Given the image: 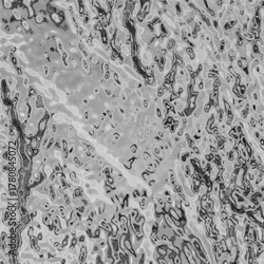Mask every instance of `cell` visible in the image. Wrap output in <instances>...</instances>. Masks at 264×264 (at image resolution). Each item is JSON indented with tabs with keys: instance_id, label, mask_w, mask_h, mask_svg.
Instances as JSON below:
<instances>
[{
	"instance_id": "cell-1",
	"label": "cell",
	"mask_w": 264,
	"mask_h": 264,
	"mask_svg": "<svg viewBox=\"0 0 264 264\" xmlns=\"http://www.w3.org/2000/svg\"><path fill=\"white\" fill-rule=\"evenodd\" d=\"M34 22L38 25H41L45 22V17H43L42 15H40V14H36L35 18H34Z\"/></svg>"
},
{
	"instance_id": "cell-2",
	"label": "cell",
	"mask_w": 264,
	"mask_h": 264,
	"mask_svg": "<svg viewBox=\"0 0 264 264\" xmlns=\"http://www.w3.org/2000/svg\"><path fill=\"white\" fill-rule=\"evenodd\" d=\"M227 57H228V60H229V61L233 62V61H234V60H236V58H237V53L233 50V49H229V50L227 51Z\"/></svg>"
},
{
	"instance_id": "cell-3",
	"label": "cell",
	"mask_w": 264,
	"mask_h": 264,
	"mask_svg": "<svg viewBox=\"0 0 264 264\" xmlns=\"http://www.w3.org/2000/svg\"><path fill=\"white\" fill-rule=\"evenodd\" d=\"M175 45H176L175 39H173V38H169V39H168V41H167V50L168 51H172L173 49L175 48Z\"/></svg>"
},
{
	"instance_id": "cell-4",
	"label": "cell",
	"mask_w": 264,
	"mask_h": 264,
	"mask_svg": "<svg viewBox=\"0 0 264 264\" xmlns=\"http://www.w3.org/2000/svg\"><path fill=\"white\" fill-rule=\"evenodd\" d=\"M174 229V233L176 236H179V237H184V236H186V234H185V230H184V227H182V226H179V227H174L173 228Z\"/></svg>"
},
{
	"instance_id": "cell-5",
	"label": "cell",
	"mask_w": 264,
	"mask_h": 264,
	"mask_svg": "<svg viewBox=\"0 0 264 264\" xmlns=\"http://www.w3.org/2000/svg\"><path fill=\"white\" fill-rule=\"evenodd\" d=\"M185 52H186V54L188 55V57H189V58H190V60H193L194 58H196V55H194L193 48H191V47H187L186 49H185Z\"/></svg>"
},
{
	"instance_id": "cell-6",
	"label": "cell",
	"mask_w": 264,
	"mask_h": 264,
	"mask_svg": "<svg viewBox=\"0 0 264 264\" xmlns=\"http://www.w3.org/2000/svg\"><path fill=\"white\" fill-rule=\"evenodd\" d=\"M68 174H69V176H70V180H71L72 182L75 183V184H79V180L77 179L76 173H75L73 170H70V171H69Z\"/></svg>"
},
{
	"instance_id": "cell-7",
	"label": "cell",
	"mask_w": 264,
	"mask_h": 264,
	"mask_svg": "<svg viewBox=\"0 0 264 264\" xmlns=\"http://www.w3.org/2000/svg\"><path fill=\"white\" fill-rule=\"evenodd\" d=\"M72 161H73V164H74L76 167H82L83 165V159L80 158L78 155H75Z\"/></svg>"
},
{
	"instance_id": "cell-8",
	"label": "cell",
	"mask_w": 264,
	"mask_h": 264,
	"mask_svg": "<svg viewBox=\"0 0 264 264\" xmlns=\"http://www.w3.org/2000/svg\"><path fill=\"white\" fill-rule=\"evenodd\" d=\"M30 146H31L32 148H33V149H38V148H39L40 146H41V143L37 141V138H36V137H33V138H32V141H31Z\"/></svg>"
},
{
	"instance_id": "cell-9",
	"label": "cell",
	"mask_w": 264,
	"mask_h": 264,
	"mask_svg": "<svg viewBox=\"0 0 264 264\" xmlns=\"http://www.w3.org/2000/svg\"><path fill=\"white\" fill-rule=\"evenodd\" d=\"M105 182L108 183L110 186H113V185H115L116 180H115V176L114 175H108V176H106V181Z\"/></svg>"
},
{
	"instance_id": "cell-10",
	"label": "cell",
	"mask_w": 264,
	"mask_h": 264,
	"mask_svg": "<svg viewBox=\"0 0 264 264\" xmlns=\"http://www.w3.org/2000/svg\"><path fill=\"white\" fill-rule=\"evenodd\" d=\"M168 213H169L170 216L172 217L173 220H181V219H180V217H179V214H178V212H176V210H175L174 207H171V209L169 210V212H168Z\"/></svg>"
},
{
	"instance_id": "cell-11",
	"label": "cell",
	"mask_w": 264,
	"mask_h": 264,
	"mask_svg": "<svg viewBox=\"0 0 264 264\" xmlns=\"http://www.w3.org/2000/svg\"><path fill=\"white\" fill-rule=\"evenodd\" d=\"M138 204H140L141 209L145 210V209L147 208V205H148V200H147V198H142V199L140 200V203H138Z\"/></svg>"
},
{
	"instance_id": "cell-12",
	"label": "cell",
	"mask_w": 264,
	"mask_h": 264,
	"mask_svg": "<svg viewBox=\"0 0 264 264\" xmlns=\"http://www.w3.org/2000/svg\"><path fill=\"white\" fill-rule=\"evenodd\" d=\"M175 14L178 16H182L183 15V8L180 2H176L175 3Z\"/></svg>"
},
{
	"instance_id": "cell-13",
	"label": "cell",
	"mask_w": 264,
	"mask_h": 264,
	"mask_svg": "<svg viewBox=\"0 0 264 264\" xmlns=\"http://www.w3.org/2000/svg\"><path fill=\"white\" fill-rule=\"evenodd\" d=\"M249 126H250L251 128H255V129L258 127V121H257L256 117H255L254 115L250 116V118H249Z\"/></svg>"
},
{
	"instance_id": "cell-14",
	"label": "cell",
	"mask_w": 264,
	"mask_h": 264,
	"mask_svg": "<svg viewBox=\"0 0 264 264\" xmlns=\"http://www.w3.org/2000/svg\"><path fill=\"white\" fill-rule=\"evenodd\" d=\"M82 65H83V70H85L87 73H91V69H90V66H89V63L87 62L86 59H82Z\"/></svg>"
},
{
	"instance_id": "cell-15",
	"label": "cell",
	"mask_w": 264,
	"mask_h": 264,
	"mask_svg": "<svg viewBox=\"0 0 264 264\" xmlns=\"http://www.w3.org/2000/svg\"><path fill=\"white\" fill-rule=\"evenodd\" d=\"M27 234H28V237H33L35 236V226L33 225H30L27 230Z\"/></svg>"
},
{
	"instance_id": "cell-16",
	"label": "cell",
	"mask_w": 264,
	"mask_h": 264,
	"mask_svg": "<svg viewBox=\"0 0 264 264\" xmlns=\"http://www.w3.org/2000/svg\"><path fill=\"white\" fill-rule=\"evenodd\" d=\"M180 257H181V260H182V263H186V264H189V260H188V258L187 256L184 254V251L181 250L180 251Z\"/></svg>"
},
{
	"instance_id": "cell-17",
	"label": "cell",
	"mask_w": 264,
	"mask_h": 264,
	"mask_svg": "<svg viewBox=\"0 0 264 264\" xmlns=\"http://www.w3.org/2000/svg\"><path fill=\"white\" fill-rule=\"evenodd\" d=\"M142 178H143L144 181L148 182L150 179H151V173H149L148 171L145 170V171H143V173H142Z\"/></svg>"
},
{
	"instance_id": "cell-18",
	"label": "cell",
	"mask_w": 264,
	"mask_h": 264,
	"mask_svg": "<svg viewBox=\"0 0 264 264\" xmlns=\"http://www.w3.org/2000/svg\"><path fill=\"white\" fill-rule=\"evenodd\" d=\"M112 72V76H113V80H114L115 83H117V85H121V79H120V75H118L116 72H114V71H111Z\"/></svg>"
},
{
	"instance_id": "cell-19",
	"label": "cell",
	"mask_w": 264,
	"mask_h": 264,
	"mask_svg": "<svg viewBox=\"0 0 264 264\" xmlns=\"http://www.w3.org/2000/svg\"><path fill=\"white\" fill-rule=\"evenodd\" d=\"M129 150H130V152L132 153V154H136L138 151V147H137V145L136 144H132L131 146L129 147Z\"/></svg>"
},
{
	"instance_id": "cell-20",
	"label": "cell",
	"mask_w": 264,
	"mask_h": 264,
	"mask_svg": "<svg viewBox=\"0 0 264 264\" xmlns=\"http://www.w3.org/2000/svg\"><path fill=\"white\" fill-rule=\"evenodd\" d=\"M135 17H136V20H137V22H140V23H142V22H144V20L146 19V16H145L143 13H141V12L138 13V14H137V15H136Z\"/></svg>"
},
{
	"instance_id": "cell-21",
	"label": "cell",
	"mask_w": 264,
	"mask_h": 264,
	"mask_svg": "<svg viewBox=\"0 0 264 264\" xmlns=\"http://www.w3.org/2000/svg\"><path fill=\"white\" fill-rule=\"evenodd\" d=\"M97 166L99 168H104V166L106 165V161L103 158H97Z\"/></svg>"
},
{
	"instance_id": "cell-22",
	"label": "cell",
	"mask_w": 264,
	"mask_h": 264,
	"mask_svg": "<svg viewBox=\"0 0 264 264\" xmlns=\"http://www.w3.org/2000/svg\"><path fill=\"white\" fill-rule=\"evenodd\" d=\"M78 243H79V241H78V238H76L75 236L70 240V245H71V246H76V245H78Z\"/></svg>"
},
{
	"instance_id": "cell-23",
	"label": "cell",
	"mask_w": 264,
	"mask_h": 264,
	"mask_svg": "<svg viewBox=\"0 0 264 264\" xmlns=\"http://www.w3.org/2000/svg\"><path fill=\"white\" fill-rule=\"evenodd\" d=\"M53 245H54V247L57 249V250H59V251H62L63 250V246L61 245V243H59V242H53Z\"/></svg>"
},
{
	"instance_id": "cell-24",
	"label": "cell",
	"mask_w": 264,
	"mask_h": 264,
	"mask_svg": "<svg viewBox=\"0 0 264 264\" xmlns=\"http://www.w3.org/2000/svg\"><path fill=\"white\" fill-rule=\"evenodd\" d=\"M90 60H91V62L93 63V65H95V66H97L98 63H99V61H98V58L95 56V55H91V56H90Z\"/></svg>"
},
{
	"instance_id": "cell-25",
	"label": "cell",
	"mask_w": 264,
	"mask_h": 264,
	"mask_svg": "<svg viewBox=\"0 0 264 264\" xmlns=\"http://www.w3.org/2000/svg\"><path fill=\"white\" fill-rule=\"evenodd\" d=\"M50 132L51 133H56L57 132V125L55 123H52L50 125Z\"/></svg>"
},
{
	"instance_id": "cell-26",
	"label": "cell",
	"mask_w": 264,
	"mask_h": 264,
	"mask_svg": "<svg viewBox=\"0 0 264 264\" xmlns=\"http://www.w3.org/2000/svg\"><path fill=\"white\" fill-rule=\"evenodd\" d=\"M60 29H61L62 31H66V32L69 30V27H68V22H67L66 20H63V21H62V23L60 24Z\"/></svg>"
},
{
	"instance_id": "cell-27",
	"label": "cell",
	"mask_w": 264,
	"mask_h": 264,
	"mask_svg": "<svg viewBox=\"0 0 264 264\" xmlns=\"http://www.w3.org/2000/svg\"><path fill=\"white\" fill-rule=\"evenodd\" d=\"M15 70H16L17 75H19V76H22V74H23V71H22V67H21V66H17V67H15Z\"/></svg>"
},
{
	"instance_id": "cell-28",
	"label": "cell",
	"mask_w": 264,
	"mask_h": 264,
	"mask_svg": "<svg viewBox=\"0 0 264 264\" xmlns=\"http://www.w3.org/2000/svg\"><path fill=\"white\" fill-rule=\"evenodd\" d=\"M111 75H112V72H111V71L104 73V79H105L106 82H108V80L111 79Z\"/></svg>"
},
{
	"instance_id": "cell-29",
	"label": "cell",
	"mask_w": 264,
	"mask_h": 264,
	"mask_svg": "<svg viewBox=\"0 0 264 264\" xmlns=\"http://www.w3.org/2000/svg\"><path fill=\"white\" fill-rule=\"evenodd\" d=\"M132 196H133V198H134L135 200H137V199H140L141 198V194H140V190H133V192H132Z\"/></svg>"
},
{
	"instance_id": "cell-30",
	"label": "cell",
	"mask_w": 264,
	"mask_h": 264,
	"mask_svg": "<svg viewBox=\"0 0 264 264\" xmlns=\"http://www.w3.org/2000/svg\"><path fill=\"white\" fill-rule=\"evenodd\" d=\"M173 262H174V264H182V260H181V257H180V255H176V256L174 257V259H173Z\"/></svg>"
},
{
	"instance_id": "cell-31",
	"label": "cell",
	"mask_w": 264,
	"mask_h": 264,
	"mask_svg": "<svg viewBox=\"0 0 264 264\" xmlns=\"http://www.w3.org/2000/svg\"><path fill=\"white\" fill-rule=\"evenodd\" d=\"M12 25L11 24H7V25H4L3 27V31L4 32H7V33H11V32H12Z\"/></svg>"
},
{
	"instance_id": "cell-32",
	"label": "cell",
	"mask_w": 264,
	"mask_h": 264,
	"mask_svg": "<svg viewBox=\"0 0 264 264\" xmlns=\"http://www.w3.org/2000/svg\"><path fill=\"white\" fill-rule=\"evenodd\" d=\"M49 71H50V69H49L48 66H42V72H43V74H45V76H48L49 75Z\"/></svg>"
},
{
	"instance_id": "cell-33",
	"label": "cell",
	"mask_w": 264,
	"mask_h": 264,
	"mask_svg": "<svg viewBox=\"0 0 264 264\" xmlns=\"http://www.w3.org/2000/svg\"><path fill=\"white\" fill-rule=\"evenodd\" d=\"M87 131H88V133L91 136H93V137L95 136V129L93 128V127H92V128H87Z\"/></svg>"
},
{
	"instance_id": "cell-34",
	"label": "cell",
	"mask_w": 264,
	"mask_h": 264,
	"mask_svg": "<svg viewBox=\"0 0 264 264\" xmlns=\"http://www.w3.org/2000/svg\"><path fill=\"white\" fill-rule=\"evenodd\" d=\"M143 107H144L145 109L149 108V99H148V98H146V99L143 100Z\"/></svg>"
},
{
	"instance_id": "cell-35",
	"label": "cell",
	"mask_w": 264,
	"mask_h": 264,
	"mask_svg": "<svg viewBox=\"0 0 264 264\" xmlns=\"http://www.w3.org/2000/svg\"><path fill=\"white\" fill-rule=\"evenodd\" d=\"M140 194H141V198H147V190L146 189H141Z\"/></svg>"
},
{
	"instance_id": "cell-36",
	"label": "cell",
	"mask_w": 264,
	"mask_h": 264,
	"mask_svg": "<svg viewBox=\"0 0 264 264\" xmlns=\"http://www.w3.org/2000/svg\"><path fill=\"white\" fill-rule=\"evenodd\" d=\"M83 118H85L86 121H89L90 120V112L88 111V110H86V111L83 112Z\"/></svg>"
},
{
	"instance_id": "cell-37",
	"label": "cell",
	"mask_w": 264,
	"mask_h": 264,
	"mask_svg": "<svg viewBox=\"0 0 264 264\" xmlns=\"http://www.w3.org/2000/svg\"><path fill=\"white\" fill-rule=\"evenodd\" d=\"M148 184H149V186H150V187H153V186H154V185L156 184L155 179H150L149 181H148Z\"/></svg>"
},
{
	"instance_id": "cell-38",
	"label": "cell",
	"mask_w": 264,
	"mask_h": 264,
	"mask_svg": "<svg viewBox=\"0 0 264 264\" xmlns=\"http://www.w3.org/2000/svg\"><path fill=\"white\" fill-rule=\"evenodd\" d=\"M113 140H114V141L121 140V134H120V133H117V132L113 133Z\"/></svg>"
},
{
	"instance_id": "cell-39",
	"label": "cell",
	"mask_w": 264,
	"mask_h": 264,
	"mask_svg": "<svg viewBox=\"0 0 264 264\" xmlns=\"http://www.w3.org/2000/svg\"><path fill=\"white\" fill-rule=\"evenodd\" d=\"M145 222H146V221H145V217H144V216H141V217H140V219H138V221L136 222V223H138V224H140V225H143Z\"/></svg>"
},
{
	"instance_id": "cell-40",
	"label": "cell",
	"mask_w": 264,
	"mask_h": 264,
	"mask_svg": "<svg viewBox=\"0 0 264 264\" xmlns=\"http://www.w3.org/2000/svg\"><path fill=\"white\" fill-rule=\"evenodd\" d=\"M93 128L95 130H99L100 129V121H96V123L93 124Z\"/></svg>"
},
{
	"instance_id": "cell-41",
	"label": "cell",
	"mask_w": 264,
	"mask_h": 264,
	"mask_svg": "<svg viewBox=\"0 0 264 264\" xmlns=\"http://www.w3.org/2000/svg\"><path fill=\"white\" fill-rule=\"evenodd\" d=\"M158 136L159 138H161V140H163V138L165 137V132L162 131V130H159V131L158 132Z\"/></svg>"
},
{
	"instance_id": "cell-42",
	"label": "cell",
	"mask_w": 264,
	"mask_h": 264,
	"mask_svg": "<svg viewBox=\"0 0 264 264\" xmlns=\"http://www.w3.org/2000/svg\"><path fill=\"white\" fill-rule=\"evenodd\" d=\"M121 100H123L124 103H125V101H127V94L125 93V92H121Z\"/></svg>"
},
{
	"instance_id": "cell-43",
	"label": "cell",
	"mask_w": 264,
	"mask_h": 264,
	"mask_svg": "<svg viewBox=\"0 0 264 264\" xmlns=\"http://www.w3.org/2000/svg\"><path fill=\"white\" fill-rule=\"evenodd\" d=\"M92 92H93V94H94V95H98V94L100 93V90H99V88H98V87H95V88L93 89V91H92Z\"/></svg>"
},
{
	"instance_id": "cell-44",
	"label": "cell",
	"mask_w": 264,
	"mask_h": 264,
	"mask_svg": "<svg viewBox=\"0 0 264 264\" xmlns=\"http://www.w3.org/2000/svg\"><path fill=\"white\" fill-rule=\"evenodd\" d=\"M8 237L7 236V233H5V231H2V233H1V240H2V241H5V240L8 239Z\"/></svg>"
},
{
	"instance_id": "cell-45",
	"label": "cell",
	"mask_w": 264,
	"mask_h": 264,
	"mask_svg": "<svg viewBox=\"0 0 264 264\" xmlns=\"http://www.w3.org/2000/svg\"><path fill=\"white\" fill-rule=\"evenodd\" d=\"M78 241H79V243H83L86 241V237L83 234H82V236L78 237Z\"/></svg>"
},
{
	"instance_id": "cell-46",
	"label": "cell",
	"mask_w": 264,
	"mask_h": 264,
	"mask_svg": "<svg viewBox=\"0 0 264 264\" xmlns=\"http://www.w3.org/2000/svg\"><path fill=\"white\" fill-rule=\"evenodd\" d=\"M36 238H37V240H38L39 242H40V241H43V234H42V233H39L36 236Z\"/></svg>"
},
{
	"instance_id": "cell-47",
	"label": "cell",
	"mask_w": 264,
	"mask_h": 264,
	"mask_svg": "<svg viewBox=\"0 0 264 264\" xmlns=\"http://www.w3.org/2000/svg\"><path fill=\"white\" fill-rule=\"evenodd\" d=\"M83 105H88V104H89V99H88V98H83Z\"/></svg>"
},
{
	"instance_id": "cell-48",
	"label": "cell",
	"mask_w": 264,
	"mask_h": 264,
	"mask_svg": "<svg viewBox=\"0 0 264 264\" xmlns=\"http://www.w3.org/2000/svg\"><path fill=\"white\" fill-rule=\"evenodd\" d=\"M118 112H120L121 114H125V110H124V108L120 107V108H118Z\"/></svg>"
},
{
	"instance_id": "cell-49",
	"label": "cell",
	"mask_w": 264,
	"mask_h": 264,
	"mask_svg": "<svg viewBox=\"0 0 264 264\" xmlns=\"http://www.w3.org/2000/svg\"><path fill=\"white\" fill-rule=\"evenodd\" d=\"M85 186H86V188H88V189H89V188H90V184H88V183H86V185H85Z\"/></svg>"
}]
</instances>
